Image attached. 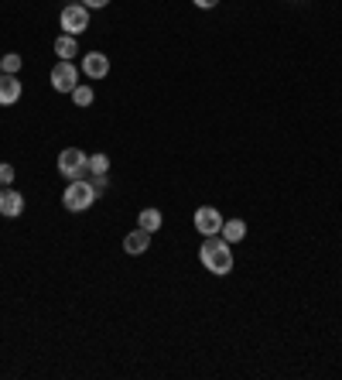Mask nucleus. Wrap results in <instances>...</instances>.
<instances>
[{
	"label": "nucleus",
	"mask_w": 342,
	"mask_h": 380,
	"mask_svg": "<svg viewBox=\"0 0 342 380\" xmlns=\"http://www.w3.org/2000/svg\"><path fill=\"white\" fill-rule=\"evenodd\" d=\"M72 103H76V106H79V110H86V106H92V99H96V93H92V86H83V83H79V86H76V90H72Z\"/></svg>",
	"instance_id": "obj_14"
},
{
	"label": "nucleus",
	"mask_w": 342,
	"mask_h": 380,
	"mask_svg": "<svg viewBox=\"0 0 342 380\" xmlns=\"http://www.w3.org/2000/svg\"><path fill=\"white\" fill-rule=\"evenodd\" d=\"M55 55H59L62 62H72V55H79L76 34H59V38H55Z\"/></svg>",
	"instance_id": "obj_11"
},
{
	"label": "nucleus",
	"mask_w": 342,
	"mask_h": 380,
	"mask_svg": "<svg viewBox=\"0 0 342 380\" xmlns=\"http://www.w3.org/2000/svg\"><path fill=\"white\" fill-rule=\"evenodd\" d=\"M0 76H3V66H0Z\"/></svg>",
	"instance_id": "obj_21"
},
{
	"label": "nucleus",
	"mask_w": 342,
	"mask_h": 380,
	"mask_svg": "<svg viewBox=\"0 0 342 380\" xmlns=\"http://www.w3.org/2000/svg\"><path fill=\"white\" fill-rule=\"evenodd\" d=\"M89 182H92V189H96V195H103V192L110 189V179H106V175H92Z\"/></svg>",
	"instance_id": "obj_18"
},
{
	"label": "nucleus",
	"mask_w": 342,
	"mask_h": 380,
	"mask_svg": "<svg viewBox=\"0 0 342 380\" xmlns=\"http://www.w3.org/2000/svg\"><path fill=\"white\" fill-rule=\"evenodd\" d=\"M195 230H199L202 237H216V233L223 230V212L212 209V206H199V209H195Z\"/></svg>",
	"instance_id": "obj_6"
},
{
	"label": "nucleus",
	"mask_w": 342,
	"mask_h": 380,
	"mask_svg": "<svg viewBox=\"0 0 342 380\" xmlns=\"http://www.w3.org/2000/svg\"><path fill=\"white\" fill-rule=\"evenodd\" d=\"M59 175L69 179V182L89 179V158H86V151H79V148H66V151L59 154Z\"/></svg>",
	"instance_id": "obj_3"
},
{
	"label": "nucleus",
	"mask_w": 342,
	"mask_h": 380,
	"mask_svg": "<svg viewBox=\"0 0 342 380\" xmlns=\"http://www.w3.org/2000/svg\"><path fill=\"white\" fill-rule=\"evenodd\" d=\"M83 76H89V79H106L110 76V59L103 52H89L83 59Z\"/></svg>",
	"instance_id": "obj_8"
},
{
	"label": "nucleus",
	"mask_w": 342,
	"mask_h": 380,
	"mask_svg": "<svg viewBox=\"0 0 342 380\" xmlns=\"http://www.w3.org/2000/svg\"><path fill=\"white\" fill-rule=\"evenodd\" d=\"M59 24H62V34H83V31H89V7H83V3L62 7Z\"/></svg>",
	"instance_id": "obj_4"
},
{
	"label": "nucleus",
	"mask_w": 342,
	"mask_h": 380,
	"mask_svg": "<svg viewBox=\"0 0 342 380\" xmlns=\"http://www.w3.org/2000/svg\"><path fill=\"white\" fill-rule=\"evenodd\" d=\"M110 172V158L106 154H92L89 158V175H106Z\"/></svg>",
	"instance_id": "obj_15"
},
{
	"label": "nucleus",
	"mask_w": 342,
	"mask_h": 380,
	"mask_svg": "<svg viewBox=\"0 0 342 380\" xmlns=\"http://www.w3.org/2000/svg\"><path fill=\"white\" fill-rule=\"evenodd\" d=\"M219 237H223L226 243H240V240L247 237V223H243V219H223Z\"/></svg>",
	"instance_id": "obj_12"
},
{
	"label": "nucleus",
	"mask_w": 342,
	"mask_h": 380,
	"mask_svg": "<svg viewBox=\"0 0 342 380\" xmlns=\"http://www.w3.org/2000/svg\"><path fill=\"white\" fill-rule=\"evenodd\" d=\"M148 247H151V233H148V230H141V226H137L134 233H127V237H123V250H127L130 257H141Z\"/></svg>",
	"instance_id": "obj_9"
},
{
	"label": "nucleus",
	"mask_w": 342,
	"mask_h": 380,
	"mask_svg": "<svg viewBox=\"0 0 342 380\" xmlns=\"http://www.w3.org/2000/svg\"><path fill=\"white\" fill-rule=\"evenodd\" d=\"M199 261H202V268L209 271V274H216V278H226L230 271H233V250H230V243L216 233V237H205V243L199 247Z\"/></svg>",
	"instance_id": "obj_1"
},
{
	"label": "nucleus",
	"mask_w": 342,
	"mask_h": 380,
	"mask_svg": "<svg viewBox=\"0 0 342 380\" xmlns=\"http://www.w3.org/2000/svg\"><path fill=\"white\" fill-rule=\"evenodd\" d=\"M161 212L158 209H141V216H137V226L141 230H148V233H154V230H161Z\"/></svg>",
	"instance_id": "obj_13"
},
{
	"label": "nucleus",
	"mask_w": 342,
	"mask_h": 380,
	"mask_svg": "<svg viewBox=\"0 0 342 380\" xmlns=\"http://www.w3.org/2000/svg\"><path fill=\"white\" fill-rule=\"evenodd\" d=\"M17 99H21V79L10 76V72H3L0 76V106H10Z\"/></svg>",
	"instance_id": "obj_10"
},
{
	"label": "nucleus",
	"mask_w": 342,
	"mask_h": 380,
	"mask_svg": "<svg viewBox=\"0 0 342 380\" xmlns=\"http://www.w3.org/2000/svg\"><path fill=\"white\" fill-rule=\"evenodd\" d=\"M7 186H14V165H0V189H7Z\"/></svg>",
	"instance_id": "obj_17"
},
{
	"label": "nucleus",
	"mask_w": 342,
	"mask_h": 380,
	"mask_svg": "<svg viewBox=\"0 0 342 380\" xmlns=\"http://www.w3.org/2000/svg\"><path fill=\"white\" fill-rule=\"evenodd\" d=\"M79 3H83V7H89V10H99V7H106L110 0H79Z\"/></svg>",
	"instance_id": "obj_19"
},
{
	"label": "nucleus",
	"mask_w": 342,
	"mask_h": 380,
	"mask_svg": "<svg viewBox=\"0 0 342 380\" xmlns=\"http://www.w3.org/2000/svg\"><path fill=\"white\" fill-rule=\"evenodd\" d=\"M96 199H99V195H96L89 179H76V182H69V189L62 192V206H66L69 212H86Z\"/></svg>",
	"instance_id": "obj_2"
},
{
	"label": "nucleus",
	"mask_w": 342,
	"mask_h": 380,
	"mask_svg": "<svg viewBox=\"0 0 342 380\" xmlns=\"http://www.w3.org/2000/svg\"><path fill=\"white\" fill-rule=\"evenodd\" d=\"M76 86H79V69L72 62H62L59 59V66L52 69V90L55 93H72Z\"/></svg>",
	"instance_id": "obj_5"
},
{
	"label": "nucleus",
	"mask_w": 342,
	"mask_h": 380,
	"mask_svg": "<svg viewBox=\"0 0 342 380\" xmlns=\"http://www.w3.org/2000/svg\"><path fill=\"white\" fill-rule=\"evenodd\" d=\"M192 3H195V7H202V10H212L219 0H192Z\"/></svg>",
	"instance_id": "obj_20"
},
{
	"label": "nucleus",
	"mask_w": 342,
	"mask_h": 380,
	"mask_svg": "<svg viewBox=\"0 0 342 380\" xmlns=\"http://www.w3.org/2000/svg\"><path fill=\"white\" fill-rule=\"evenodd\" d=\"M0 66H3V72H10V76H17V72H21V55H14V52H7V55L0 59Z\"/></svg>",
	"instance_id": "obj_16"
},
{
	"label": "nucleus",
	"mask_w": 342,
	"mask_h": 380,
	"mask_svg": "<svg viewBox=\"0 0 342 380\" xmlns=\"http://www.w3.org/2000/svg\"><path fill=\"white\" fill-rule=\"evenodd\" d=\"M21 212H24V195L14 192L10 186L0 189V216H3V219H17Z\"/></svg>",
	"instance_id": "obj_7"
}]
</instances>
